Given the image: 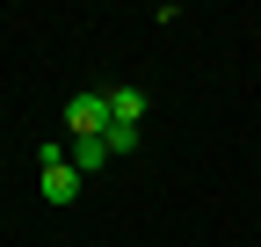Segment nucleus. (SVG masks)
<instances>
[{"label": "nucleus", "mask_w": 261, "mask_h": 247, "mask_svg": "<svg viewBox=\"0 0 261 247\" xmlns=\"http://www.w3.org/2000/svg\"><path fill=\"white\" fill-rule=\"evenodd\" d=\"M65 131L73 138H109V95L102 87H80V95L65 102Z\"/></svg>", "instance_id": "f257e3e1"}, {"label": "nucleus", "mask_w": 261, "mask_h": 247, "mask_svg": "<svg viewBox=\"0 0 261 247\" xmlns=\"http://www.w3.org/2000/svg\"><path fill=\"white\" fill-rule=\"evenodd\" d=\"M102 160H109V138H73V145H65V167H73V175H94Z\"/></svg>", "instance_id": "f03ea898"}, {"label": "nucleus", "mask_w": 261, "mask_h": 247, "mask_svg": "<svg viewBox=\"0 0 261 247\" xmlns=\"http://www.w3.org/2000/svg\"><path fill=\"white\" fill-rule=\"evenodd\" d=\"M102 95H109V124H130V131H138V116H145L138 87H102Z\"/></svg>", "instance_id": "7ed1b4c3"}, {"label": "nucleus", "mask_w": 261, "mask_h": 247, "mask_svg": "<svg viewBox=\"0 0 261 247\" xmlns=\"http://www.w3.org/2000/svg\"><path fill=\"white\" fill-rule=\"evenodd\" d=\"M44 196H51V204H73V196H80V175H73V167H44Z\"/></svg>", "instance_id": "20e7f679"}, {"label": "nucleus", "mask_w": 261, "mask_h": 247, "mask_svg": "<svg viewBox=\"0 0 261 247\" xmlns=\"http://www.w3.org/2000/svg\"><path fill=\"white\" fill-rule=\"evenodd\" d=\"M145 131H130V124H109V153H138Z\"/></svg>", "instance_id": "39448f33"}]
</instances>
